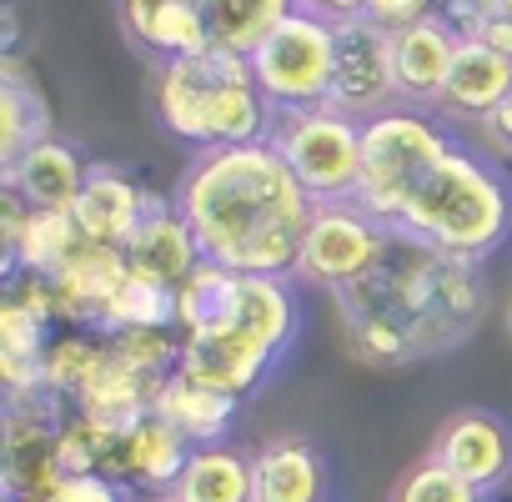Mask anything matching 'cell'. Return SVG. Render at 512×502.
Instances as JSON below:
<instances>
[{
    "instance_id": "obj_1",
    "label": "cell",
    "mask_w": 512,
    "mask_h": 502,
    "mask_svg": "<svg viewBox=\"0 0 512 502\" xmlns=\"http://www.w3.org/2000/svg\"><path fill=\"white\" fill-rule=\"evenodd\" d=\"M201 257L241 277H297L317 201L272 141L196 151L171 201Z\"/></svg>"
},
{
    "instance_id": "obj_2",
    "label": "cell",
    "mask_w": 512,
    "mask_h": 502,
    "mask_svg": "<svg viewBox=\"0 0 512 502\" xmlns=\"http://www.w3.org/2000/svg\"><path fill=\"white\" fill-rule=\"evenodd\" d=\"M477 262L392 231L382 262L337 292L352 347L377 367H407L457 347L482 317Z\"/></svg>"
},
{
    "instance_id": "obj_3",
    "label": "cell",
    "mask_w": 512,
    "mask_h": 502,
    "mask_svg": "<svg viewBox=\"0 0 512 502\" xmlns=\"http://www.w3.org/2000/svg\"><path fill=\"white\" fill-rule=\"evenodd\" d=\"M387 231L417 236L462 262H482L512 236V186L492 161L452 141V151L412 186Z\"/></svg>"
},
{
    "instance_id": "obj_4",
    "label": "cell",
    "mask_w": 512,
    "mask_h": 502,
    "mask_svg": "<svg viewBox=\"0 0 512 502\" xmlns=\"http://www.w3.org/2000/svg\"><path fill=\"white\" fill-rule=\"evenodd\" d=\"M156 116L176 141L196 151L251 146V141H267L277 126V106L256 86L251 61L226 51L166 61L156 81Z\"/></svg>"
},
{
    "instance_id": "obj_5",
    "label": "cell",
    "mask_w": 512,
    "mask_h": 502,
    "mask_svg": "<svg viewBox=\"0 0 512 502\" xmlns=\"http://www.w3.org/2000/svg\"><path fill=\"white\" fill-rule=\"evenodd\" d=\"M297 332H302V297L292 277H241L226 322L201 337H181L176 367L231 397H251L292 352Z\"/></svg>"
},
{
    "instance_id": "obj_6",
    "label": "cell",
    "mask_w": 512,
    "mask_h": 502,
    "mask_svg": "<svg viewBox=\"0 0 512 502\" xmlns=\"http://www.w3.org/2000/svg\"><path fill=\"white\" fill-rule=\"evenodd\" d=\"M452 151V136L422 106H392L362 126V186L357 206L372 211L382 226L397 221L412 186Z\"/></svg>"
},
{
    "instance_id": "obj_7",
    "label": "cell",
    "mask_w": 512,
    "mask_h": 502,
    "mask_svg": "<svg viewBox=\"0 0 512 502\" xmlns=\"http://www.w3.org/2000/svg\"><path fill=\"white\" fill-rule=\"evenodd\" d=\"M267 141L282 151V161L297 171V181L307 186V196L317 206L357 201V186H362V121H352L332 101L307 106V111H277V126H272Z\"/></svg>"
},
{
    "instance_id": "obj_8",
    "label": "cell",
    "mask_w": 512,
    "mask_h": 502,
    "mask_svg": "<svg viewBox=\"0 0 512 502\" xmlns=\"http://www.w3.org/2000/svg\"><path fill=\"white\" fill-rule=\"evenodd\" d=\"M256 86L267 91V101L277 111H307V106H327L332 101V81H337V26L297 11L287 16L262 51L251 56Z\"/></svg>"
},
{
    "instance_id": "obj_9",
    "label": "cell",
    "mask_w": 512,
    "mask_h": 502,
    "mask_svg": "<svg viewBox=\"0 0 512 502\" xmlns=\"http://www.w3.org/2000/svg\"><path fill=\"white\" fill-rule=\"evenodd\" d=\"M392 231L362 211L357 201H327L317 206L312 216V231H307V246H302V262H297V277L302 282H317V287H352L357 277H367L382 251H387Z\"/></svg>"
},
{
    "instance_id": "obj_10",
    "label": "cell",
    "mask_w": 512,
    "mask_h": 502,
    "mask_svg": "<svg viewBox=\"0 0 512 502\" xmlns=\"http://www.w3.org/2000/svg\"><path fill=\"white\" fill-rule=\"evenodd\" d=\"M397 96V71H392V31L362 21L337 26V81H332V106L347 111L352 121H372L392 111Z\"/></svg>"
},
{
    "instance_id": "obj_11",
    "label": "cell",
    "mask_w": 512,
    "mask_h": 502,
    "mask_svg": "<svg viewBox=\"0 0 512 502\" xmlns=\"http://www.w3.org/2000/svg\"><path fill=\"white\" fill-rule=\"evenodd\" d=\"M432 457L487 497L512 477V427L497 412L467 407V412L442 422V432L432 442Z\"/></svg>"
},
{
    "instance_id": "obj_12",
    "label": "cell",
    "mask_w": 512,
    "mask_h": 502,
    "mask_svg": "<svg viewBox=\"0 0 512 502\" xmlns=\"http://www.w3.org/2000/svg\"><path fill=\"white\" fill-rule=\"evenodd\" d=\"M462 41H467V36H462L452 21H442V16L397 31V36H392L397 96H402L407 106H437V96H442V86H447V71H452Z\"/></svg>"
},
{
    "instance_id": "obj_13",
    "label": "cell",
    "mask_w": 512,
    "mask_h": 502,
    "mask_svg": "<svg viewBox=\"0 0 512 502\" xmlns=\"http://www.w3.org/2000/svg\"><path fill=\"white\" fill-rule=\"evenodd\" d=\"M156 206V196L151 191H141L126 171H111V166H91V176H86V191H81V201H76V226H81V236L86 241H96V246H116V251H126V241L141 231V221H146V211Z\"/></svg>"
},
{
    "instance_id": "obj_14",
    "label": "cell",
    "mask_w": 512,
    "mask_h": 502,
    "mask_svg": "<svg viewBox=\"0 0 512 502\" xmlns=\"http://www.w3.org/2000/svg\"><path fill=\"white\" fill-rule=\"evenodd\" d=\"M116 11H121L126 36H131L146 56H156L161 66L211 51L206 21H201L196 0H116Z\"/></svg>"
},
{
    "instance_id": "obj_15",
    "label": "cell",
    "mask_w": 512,
    "mask_h": 502,
    "mask_svg": "<svg viewBox=\"0 0 512 502\" xmlns=\"http://www.w3.org/2000/svg\"><path fill=\"white\" fill-rule=\"evenodd\" d=\"M201 246L186 226V216L166 201H156L141 221V231L126 241V267L146 282H161V287H181L196 267H201Z\"/></svg>"
},
{
    "instance_id": "obj_16",
    "label": "cell",
    "mask_w": 512,
    "mask_h": 502,
    "mask_svg": "<svg viewBox=\"0 0 512 502\" xmlns=\"http://www.w3.org/2000/svg\"><path fill=\"white\" fill-rule=\"evenodd\" d=\"M236 407H241V397H231V392H221L181 367L161 382V392L151 402V412L166 417L191 447H221L231 422H236Z\"/></svg>"
},
{
    "instance_id": "obj_17",
    "label": "cell",
    "mask_w": 512,
    "mask_h": 502,
    "mask_svg": "<svg viewBox=\"0 0 512 502\" xmlns=\"http://www.w3.org/2000/svg\"><path fill=\"white\" fill-rule=\"evenodd\" d=\"M86 176H91V166L56 136H46L16 166H6V186L31 211H76V201L86 191Z\"/></svg>"
},
{
    "instance_id": "obj_18",
    "label": "cell",
    "mask_w": 512,
    "mask_h": 502,
    "mask_svg": "<svg viewBox=\"0 0 512 502\" xmlns=\"http://www.w3.org/2000/svg\"><path fill=\"white\" fill-rule=\"evenodd\" d=\"M186 457H191V442H186L166 417H156V412H146V417H141L126 437H116V447H111L116 477L131 482V487H151V492H171L176 477H181V467H186Z\"/></svg>"
},
{
    "instance_id": "obj_19",
    "label": "cell",
    "mask_w": 512,
    "mask_h": 502,
    "mask_svg": "<svg viewBox=\"0 0 512 502\" xmlns=\"http://www.w3.org/2000/svg\"><path fill=\"white\" fill-rule=\"evenodd\" d=\"M502 101H512V61L482 41H462L457 46V61L447 71V86L437 96V111L447 116H472V121H487Z\"/></svg>"
},
{
    "instance_id": "obj_20",
    "label": "cell",
    "mask_w": 512,
    "mask_h": 502,
    "mask_svg": "<svg viewBox=\"0 0 512 502\" xmlns=\"http://www.w3.org/2000/svg\"><path fill=\"white\" fill-rule=\"evenodd\" d=\"M46 322L41 312L21 307L16 297H6L0 307V377H6V392L11 402H31L36 392H51L46 387Z\"/></svg>"
},
{
    "instance_id": "obj_21",
    "label": "cell",
    "mask_w": 512,
    "mask_h": 502,
    "mask_svg": "<svg viewBox=\"0 0 512 502\" xmlns=\"http://www.w3.org/2000/svg\"><path fill=\"white\" fill-rule=\"evenodd\" d=\"M196 6H201L211 51L246 56V61L262 51V41L287 16H297V0H196Z\"/></svg>"
},
{
    "instance_id": "obj_22",
    "label": "cell",
    "mask_w": 512,
    "mask_h": 502,
    "mask_svg": "<svg viewBox=\"0 0 512 502\" xmlns=\"http://www.w3.org/2000/svg\"><path fill=\"white\" fill-rule=\"evenodd\" d=\"M256 502H327V462L307 442H267L251 457Z\"/></svg>"
},
{
    "instance_id": "obj_23",
    "label": "cell",
    "mask_w": 512,
    "mask_h": 502,
    "mask_svg": "<svg viewBox=\"0 0 512 502\" xmlns=\"http://www.w3.org/2000/svg\"><path fill=\"white\" fill-rule=\"evenodd\" d=\"M166 497L171 502H256L251 457H241L231 447H191V457Z\"/></svg>"
},
{
    "instance_id": "obj_24",
    "label": "cell",
    "mask_w": 512,
    "mask_h": 502,
    "mask_svg": "<svg viewBox=\"0 0 512 502\" xmlns=\"http://www.w3.org/2000/svg\"><path fill=\"white\" fill-rule=\"evenodd\" d=\"M81 226L71 211H26L21 236L6 246V272H31V277H56L81 246Z\"/></svg>"
},
{
    "instance_id": "obj_25",
    "label": "cell",
    "mask_w": 512,
    "mask_h": 502,
    "mask_svg": "<svg viewBox=\"0 0 512 502\" xmlns=\"http://www.w3.org/2000/svg\"><path fill=\"white\" fill-rule=\"evenodd\" d=\"M46 136H51V116H46L41 91L26 81L16 61H6V81H0V161L16 166Z\"/></svg>"
},
{
    "instance_id": "obj_26",
    "label": "cell",
    "mask_w": 512,
    "mask_h": 502,
    "mask_svg": "<svg viewBox=\"0 0 512 502\" xmlns=\"http://www.w3.org/2000/svg\"><path fill=\"white\" fill-rule=\"evenodd\" d=\"M106 362H111V352L96 347L91 337H61V342H51V357H46V387L61 397H81L101 377Z\"/></svg>"
},
{
    "instance_id": "obj_27",
    "label": "cell",
    "mask_w": 512,
    "mask_h": 502,
    "mask_svg": "<svg viewBox=\"0 0 512 502\" xmlns=\"http://www.w3.org/2000/svg\"><path fill=\"white\" fill-rule=\"evenodd\" d=\"M392 502H487V497H482L472 482H462L452 467H442L437 457H427V462H417V467L397 482Z\"/></svg>"
},
{
    "instance_id": "obj_28",
    "label": "cell",
    "mask_w": 512,
    "mask_h": 502,
    "mask_svg": "<svg viewBox=\"0 0 512 502\" xmlns=\"http://www.w3.org/2000/svg\"><path fill=\"white\" fill-rule=\"evenodd\" d=\"M437 16V0H367V21L382 26V31H407V26H422Z\"/></svg>"
},
{
    "instance_id": "obj_29",
    "label": "cell",
    "mask_w": 512,
    "mask_h": 502,
    "mask_svg": "<svg viewBox=\"0 0 512 502\" xmlns=\"http://www.w3.org/2000/svg\"><path fill=\"white\" fill-rule=\"evenodd\" d=\"M46 502H126V487H116L106 472H81V477H61Z\"/></svg>"
},
{
    "instance_id": "obj_30",
    "label": "cell",
    "mask_w": 512,
    "mask_h": 502,
    "mask_svg": "<svg viewBox=\"0 0 512 502\" xmlns=\"http://www.w3.org/2000/svg\"><path fill=\"white\" fill-rule=\"evenodd\" d=\"M297 11L327 21V26H347V21H362L367 16V0H297Z\"/></svg>"
},
{
    "instance_id": "obj_31",
    "label": "cell",
    "mask_w": 512,
    "mask_h": 502,
    "mask_svg": "<svg viewBox=\"0 0 512 502\" xmlns=\"http://www.w3.org/2000/svg\"><path fill=\"white\" fill-rule=\"evenodd\" d=\"M472 41H482V46H492V51H502V56L512 61V16H502V11H482Z\"/></svg>"
},
{
    "instance_id": "obj_32",
    "label": "cell",
    "mask_w": 512,
    "mask_h": 502,
    "mask_svg": "<svg viewBox=\"0 0 512 502\" xmlns=\"http://www.w3.org/2000/svg\"><path fill=\"white\" fill-rule=\"evenodd\" d=\"M482 131H487V141H492L497 151H507V156H512V101H502V106L482 121Z\"/></svg>"
},
{
    "instance_id": "obj_33",
    "label": "cell",
    "mask_w": 512,
    "mask_h": 502,
    "mask_svg": "<svg viewBox=\"0 0 512 502\" xmlns=\"http://www.w3.org/2000/svg\"><path fill=\"white\" fill-rule=\"evenodd\" d=\"M482 11H502V16H512V0H477Z\"/></svg>"
},
{
    "instance_id": "obj_34",
    "label": "cell",
    "mask_w": 512,
    "mask_h": 502,
    "mask_svg": "<svg viewBox=\"0 0 512 502\" xmlns=\"http://www.w3.org/2000/svg\"><path fill=\"white\" fill-rule=\"evenodd\" d=\"M507 332H512V307H507Z\"/></svg>"
},
{
    "instance_id": "obj_35",
    "label": "cell",
    "mask_w": 512,
    "mask_h": 502,
    "mask_svg": "<svg viewBox=\"0 0 512 502\" xmlns=\"http://www.w3.org/2000/svg\"><path fill=\"white\" fill-rule=\"evenodd\" d=\"M161 502H171V497H161Z\"/></svg>"
}]
</instances>
